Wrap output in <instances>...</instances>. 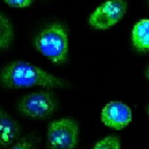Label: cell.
<instances>
[{
    "label": "cell",
    "mask_w": 149,
    "mask_h": 149,
    "mask_svg": "<svg viewBox=\"0 0 149 149\" xmlns=\"http://www.w3.org/2000/svg\"><path fill=\"white\" fill-rule=\"evenodd\" d=\"M0 84L7 88H26L41 86L44 88H63L69 83L44 69L24 61H14L0 70Z\"/></svg>",
    "instance_id": "cell-1"
},
{
    "label": "cell",
    "mask_w": 149,
    "mask_h": 149,
    "mask_svg": "<svg viewBox=\"0 0 149 149\" xmlns=\"http://www.w3.org/2000/svg\"><path fill=\"white\" fill-rule=\"evenodd\" d=\"M34 44L41 55L55 64H63L68 59V33L61 23H51L43 28L35 37Z\"/></svg>",
    "instance_id": "cell-2"
},
{
    "label": "cell",
    "mask_w": 149,
    "mask_h": 149,
    "mask_svg": "<svg viewBox=\"0 0 149 149\" xmlns=\"http://www.w3.org/2000/svg\"><path fill=\"white\" fill-rule=\"evenodd\" d=\"M79 141V125L72 118L51 121L47 129L48 149H74Z\"/></svg>",
    "instance_id": "cell-3"
},
{
    "label": "cell",
    "mask_w": 149,
    "mask_h": 149,
    "mask_svg": "<svg viewBox=\"0 0 149 149\" xmlns=\"http://www.w3.org/2000/svg\"><path fill=\"white\" fill-rule=\"evenodd\" d=\"M17 111L28 118L45 119L57 109V99L52 92L40 90L28 93L17 101Z\"/></svg>",
    "instance_id": "cell-4"
},
{
    "label": "cell",
    "mask_w": 149,
    "mask_h": 149,
    "mask_svg": "<svg viewBox=\"0 0 149 149\" xmlns=\"http://www.w3.org/2000/svg\"><path fill=\"white\" fill-rule=\"evenodd\" d=\"M126 10L127 2L125 0H107L91 13L88 24L99 30L108 29L122 20Z\"/></svg>",
    "instance_id": "cell-5"
},
{
    "label": "cell",
    "mask_w": 149,
    "mask_h": 149,
    "mask_svg": "<svg viewBox=\"0 0 149 149\" xmlns=\"http://www.w3.org/2000/svg\"><path fill=\"white\" fill-rule=\"evenodd\" d=\"M133 119L132 109L128 105L122 101H109L107 102L100 113L101 122L112 129L121 130L126 128Z\"/></svg>",
    "instance_id": "cell-6"
},
{
    "label": "cell",
    "mask_w": 149,
    "mask_h": 149,
    "mask_svg": "<svg viewBox=\"0 0 149 149\" xmlns=\"http://www.w3.org/2000/svg\"><path fill=\"white\" fill-rule=\"evenodd\" d=\"M21 127L17 121L3 109H0V147L13 144L19 137Z\"/></svg>",
    "instance_id": "cell-7"
},
{
    "label": "cell",
    "mask_w": 149,
    "mask_h": 149,
    "mask_svg": "<svg viewBox=\"0 0 149 149\" xmlns=\"http://www.w3.org/2000/svg\"><path fill=\"white\" fill-rule=\"evenodd\" d=\"M132 43L137 51H149V19H142L134 24L132 30Z\"/></svg>",
    "instance_id": "cell-8"
},
{
    "label": "cell",
    "mask_w": 149,
    "mask_h": 149,
    "mask_svg": "<svg viewBox=\"0 0 149 149\" xmlns=\"http://www.w3.org/2000/svg\"><path fill=\"white\" fill-rule=\"evenodd\" d=\"M14 41V27L10 19L0 12V50L8 49Z\"/></svg>",
    "instance_id": "cell-9"
},
{
    "label": "cell",
    "mask_w": 149,
    "mask_h": 149,
    "mask_svg": "<svg viewBox=\"0 0 149 149\" xmlns=\"http://www.w3.org/2000/svg\"><path fill=\"white\" fill-rule=\"evenodd\" d=\"M121 141L120 137L116 135H108L100 140H98L92 149H120Z\"/></svg>",
    "instance_id": "cell-10"
},
{
    "label": "cell",
    "mask_w": 149,
    "mask_h": 149,
    "mask_svg": "<svg viewBox=\"0 0 149 149\" xmlns=\"http://www.w3.org/2000/svg\"><path fill=\"white\" fill-rule=\"evenodd\" d=\"M35 146H34V142L26 137V139H22L20 141H17L16 143H14L9 149H34Z\"/></svg>",
    "instance_id": "cell-11"
},
{
    "label": "cell",
    "mask_w": 149,
    "mask_h": 149,
    "mask_svg": "<svg viewBox=\"0 0 149 149\" xmlns=\"http://www.w3.org/2000/svg\"><path fill=\"white\" fill-rule=\"evenodd\" d=\"M3 2L10 7L23 8V7H29L33 3V0H3Z\"/></svg>",
    "instance_id": "cell-12"
},
{
    "label": "cell",
    "mask_w": 149,
    "mask_h": 149,
    "mask_svg": "<svg viewBox=\"0 0 149 149\" xmlns=\"http://www.w3.org/2000/svg\"><path fill=\"white\" fill-rule=\"evenodd\" d=\"M144 74H146V78H147V80L149 81V64H148V66L146 68V72H144Z\"/></svg>",
    "instance_id": "cell-13"
},
{
    "label": "cell",
    "mask_w": 149,
    "mask_h": 149,
    "mask_svg": "<svg viewBox=\"0 0 149 149\" xmlns=\"http://www.w3.org/2000/svg\"><path fill=\"white\" fill-rule=\"evenodd\" d=\"M147 113H148V118H149V104H148V106H147Z\"/></svg>",
    "instance_id": "cell-14"
},
{
    "label": "cell",
    "mask_w": 149,
    "mask_h": 149,
    "mask_svg": "<svg viewBox=\"0 0 149 149\" xmlns=\"http://www.w3.org/2000/svg\"><path fill=\"white\" fill-rule=\"evenodd\" d=\"M148 3H149V0H148Z\"/></svg>",
    "instance_id": "cell-15"
}]
</instances>
